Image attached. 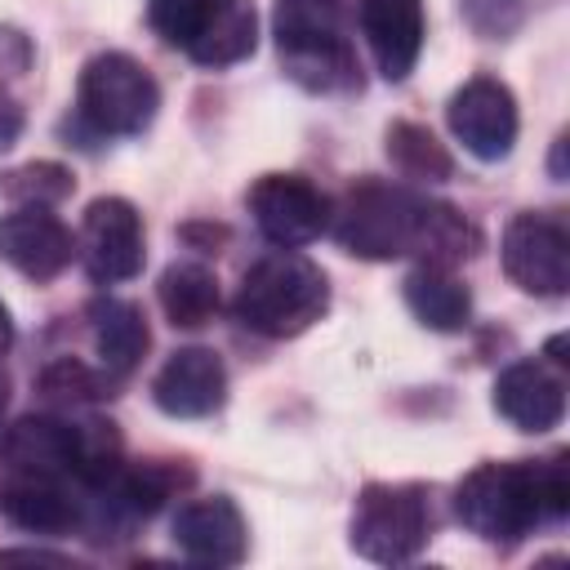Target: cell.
Segmentation results:
<instances>
[{
    "label": "cell",
    "mask_w": 570,
    "mask_h": 570,
    "mask_svg": "<svg viewBox=\"0 0 570 570\" xmlns=\"http://www.w3.org/2000/svg\"><path fill=\"white\" fill-rule=\"evenodd\" d=\"M459 521L485 543H517L543 521L570 512V468L566 454L543 463H481L454 490Z\"/></svg>",
    "instance_id": "1"
},
{
    "label": "cell",
    "mask_w": 570,
    "mask_h": 570,
    "mask_svg": "<svg viewBox=\"0 0 570 570\" xmlns=\"http://www.w3.org/2000/svg\"><path fill=\"white\" fill-rule=\"evenodd\" d=\"M330 307V281L325 272L303 254H267L258 258L240 289H236V316L263 338H294L307 325H316Z\"/></svg>",
    "instance_id": "2"
},
{
    "label": "cell",
    "mask_w": 570,
    "mask_h": 570,
    "mask_svg": "<svg viewBox=\"0 0 570 570\" xmlns=\"http://www.w3.org/2000/svg\"><path fill=\"white\" fill-rule=\"evenodd\" d=\"M276 49L285 71L316 94L361 85L356 58L330 13V0H281L276 9Z\"/></svg>",
    "instance_id": "3"
},
{
    "label": "cell",
    "mask_w": 570,
    "mask_h": 570,
    "mask_svg": "<svg viewBox=\"0 0 570 570\" xmlns=\"http://www.w3.org/2000/svg\"><path fill=\"white\" fill-rule=\"evenodd\" d=\"M334 218V236L347 254L356 258H401L414 254L419 240V218H423V196H414L401 183L365 178L356 183Z\"/></svg>",
    "instance_id": "4"
},
{
    "label": "cell",
    "mask_w": 570,
    "mask_h": 570,
    "mask_svg": "<svg viewBox=\"0 0 570 570\" xmlns=\"http://www.w3.org/2000/svg\"><path fill=\"white\" fill-rule=\"evenodd\" d=\"M160 89L151 71L129 53H98L80 67L76 80V111L94 134L129 138L156 120Z\"/></svg>",
    "instance_id": "5"
},
{
    "label": "cell",
    "mask_w": 570,
    "mask_h": 570,
    "mask_svg": "<svg viewBox=\"0 0 570 570\" xmlns=\"http://www.w3.org/2000/svg\"><path fill=\"white\" fill-rule=\"evenodd\" d=\"M432 534V508L419 485H365L352 512V548L379 566L410 561Z\"/></svg>",
    "instance_id": "6"
},
{
    "label": "cell",
    "mask_w": 570,
    "mask_h": 570,
    "mask_svg": "<svg viewBox=\"0 0 570 570\" xmlns=\"http://www.w3.org/2000/svg\"><path fill=\"white\" fill-rule=\"evenodd\" d=\"M503 272L517 289L561 298L570 289V236L552 214H517L503 227Z\"/></svg>",
    "instance_id": "7"
},
{
    "label": "cell",
    "mask_w": 570,
    "mask_h": 570,
    "mask_svg": "<svg viewBox=\"0 0 570 570\" xmlns=\"http://www.w3.org/2000/svg\"><path fill=\"white\" fill-rule=\"evenodd\" d=\"M245 205H249L258 232L281 249L312 245L330 227V214H334L330 196L298 174H263L245 191Z\"/></svg>",
    "instance_id": "8"
},
{
    "label": "cell",
    "mask_w": 570,
    "mask_h": 570,
    "mask_svg": "<svg viewBox=\"0 0 570 570\" xmlns=\"http://www.w3.org/2000/svg\"><path fill=\"white\" fill-rule=\"evenodd\" d=\"M76 254L85 272L102 285L134 281L142 272V218L125 196H98L85 209Z\"/></svg>",
    "instance_id": "9"
},
{
    "label": "cell",
    "mask_w": 570,
    "mask_h": 570,
    "mask_svg": "<svg viewBox=\"0 0 570 570\" xmlns=\"http://www.w3.org/2000/svg\"><path fill=\"white\" fill-rule=\"evenodd\" d=\"M445 120L476 160H503L517 142V98L494 76H472L450 98Z\"/></svg>",
    "instance_id": "10"
},
{
    "label": "cell",
    "mask_w": 570,
    "mask_h": 570,
    "mask_svg": "<svg viewBox=\"0 0 570 570\" xmlns=\"http://www.w3.org/2000/svg\"><path fill=\"white\" fill-rule=\"evenodd\" d=\"M174 548L196 566H240L249 552V530L227 494L191 499L174 512Z\"/></svg>",
    "instance_id": "11"
},
{
    "label": "cell",
    "mask_w": 570,
    "mask_h": 570,
    "mask_svg": "<svg viewBox=\"0 0 570 570\" xmlns=\"http://www.w3.org/2000/svg\"><path fill=\"white\" fill-rule=\"evenodd\" d=\"M76 254L71 232L49 214V205H18L0 218V258L31 281H53Z\"/></svg>",
    "instance_id": "12"
},
{
    "label": "cell",
    "mask_w": 570,
    "mask_h": 570,
    "mask_svg": "<svg viewBox=\"0 0 570 570\" xmlns=\"http://www.w3.org/2000/svg\"><path fill=\"white\" fill-rule=\"evenodd\" d=\"M227 396V370L209 347H178L151 379V401L169 419H205Z\"/></svg>",
    "instance_id": "13"
},
{
    "label": "cell",
    "mask_w": 570,
    "mask_h": 570,
    "mask_svg": "<svg viewBox=\"0 0 570 570\" xmlns=\"http://www.w3.org/2000/svg\"><path fill=\"white\" fill-rule=\"evenodd\" d=\"M0 459H4L9 472H45V476L76 481L80 423H67V419H53V414H27L4 432Z\"/></svg>",
    "instance_id": "14"
},
{
    "label": "cell",
    "mask_w": 570,
    "mask_h": 570,
    "mask_svg": "<svg viewBox=\"0 0 570 570\" xmlns=\"http://www.w3.org/2000/svg\"><path fill=\"white\" fill-rule=\"evenodd\" d=\"M494 410L521 432H548L566 414V379L543 361H517L494 379Z\"/></svg>",
    "instance_id": "15"
},
{
    "label": "cell",
    "mask_w": 570,
    "mask_h": 570,
    "mask_svg": "<svg viewBox=\"0 0 570 570\" xmlns=\"http://www.w3.org/2000/svg\"><path fill=\"white\" fill-rule=\"evenodd\" d=\"M365 45L387 80H405L423 53V0H361Z\"/></svg>",
    "instance_id": "16"
},
{
    "label": "cell",
    "mask_w": 570,
    "mask_h": 570,
    "mask_svg": "<svg viewBox=\"0 0 570 570\" xmlns=\"http://www.w3.org/2000/svg\"><path fill=\"white\" fill-rule=\"evenodd\" d=\"M0 517L18 530L36 534H62L80 521V499L71 494L67 476L45 472H9L0 485Z\"/></svg>",
    "instance_id": "17"
},
{
    "label": "cell",
    "mask_w": 570,
    "mask_h": 570,
    "mask_svg": "<svg viewBox=\"0 0 570 570\" xmlns=\"http://www.w3.org/2000/svg\"><path fill=\"white\" fill-rule=\"evenodd\" d=\"M254 45H258L254 0H200V18L183 53L200 67H232L249 58Z\"/></svg>",
    "instance_id": "18"
},
{
    "label": "cell",
    "mask_w": 570,
    "mask_h": 570,
    "mask_svg": "<svg viewBox=\"0 0 570 570\" xmlns=\"http://www.w3.org/2000/svg\"><path fill=\"white\" fill-rule=\"evenodd\" d=\"M405 307L428 325V330H463L472 316V294L450 267H414L405 276Z\"/></svg>",
    "instance_id": "19"
},
{
    "label": "cell",
    "mask_w": 570,
    "mask_h": 570,
    "mask_svg": "<svg viewBox=\"0 0 570 570\" xmlns=\"http://www.w3.org/2000/svg\"><path fill=\"white\" fill-rule=\"evenodd\" d=\"M89 325H94V347H98L107 374H129L151 343L142 312L125 298H98L89 307Z\"/></svg>",
    "instance_id": "20"
},
{
    "label": "cell",
    "mask_w": 570,
    "mask_h": 570,
    "mask_svg": "<svg viewBox=\"0 0 570 570\" xmlns=\"http://www.w3.org/2000/svg\"><path fill=\"white\" fill-rule=\"evenodd\" d=\"M160 307L169 325L178 330H200L218 312V281L205 263H174L160 276Z\"/></svg>",
    "instance_id": "21"
},
{
    "label": "cell",
    "mask_w": 570,
    "mask_h": 570,
    "mask_svg": "<svg viewBox=\"0 0 570 570\" xmlns=\"http://www.w3.org/2000/svg\"><path fill=\"white\" fill-rule=\"evenodd\" d=\"M476 227L454 209V205H441V200H423V218H419V240H414V254L428 263V267H454L463 258L476 254Z\"/></svg>",
    "instance_id": "22"
},
{
    "label": "cell",
    "mask_w": 570,
    "mask_h": 570,
    "mask_svg": "<svg viewBox=\"0 0 570 570\" xmlns=\"http://www.w3.org/2000/svg\"><path fill=\"white\" fill-rule=\"evenodd\" d=\"M387 156H392V165H396L405 178H428V183H436V178H450V169H454V160H450V151L436 142V134L423 129V125H414V120H396V125L387 129Z\"/></svg>",
    "instance_id": "23"
},
{
    "label": "cell",
    "mask_w": 570,
    "mask_h": 570,
    "mask_svg": "<svg viewBox=\"0 0 570 570\" xmlns=\"http://www.w3.org/2000/svg\"><path fill=\"white\" fill-rule=\"evenodd\" d=\"M40 392H45V396H53V401H71V405L111 396V392H107V383H102V374H94L89 365H80V361H71V356L53 361V365L40 374Z\"/></svg>",
    "instance_id": "24"
},
{
    "label": "cell",
    "mask_w": 570,
    "mask_h": 570,
    "mask_svg": "<svg viewBox=\"0 0 570 570\" xmlns=\"http://www.w3.org/2000/svg\"><path fill=\"white\" fill-rule=\"evenodd\" d=\"M4 191H9L13 200H22V205H53V200H62V196L71 191V174H67L62 165L40 160V165H27V169L9 174Z\"/></svg>",
    "instance_id": "25"
},
{
    "label": "cell",
    "mask_w": 570,
    "mask_h": 570,
    "mask_svg": "<svg viewBox=\"0 0 570 570\" xmlns=\"http://www.w3.org/2000/svg\"><path fill=\"white\" fill-rule=\"evenodd\" d=\"M196 18H200V0H147V22H151V31H156L165 45H174V49H187Z\"/></svg>",
    "instance_id": "26"
},
{
    "label": "cell",
    "mask_w": 570,
    "mask_h": 570,
    "mask_svg": "<svg viewBox=\"0 0 570 570\" xmlns=\"http://www.w3.org/2000/svg\"><path fill=\"white\" fill-rule=\"evenodd\" d=\"M463 13L481 36L499 40L521 22V0H463Z\"/></svg>",
    "instance_id": "27"
},
{
    "label": "cell",
    "mask_w": 570,
    "mask_h": 570,
    "mask_svg": "<svg viewBox=\"0 0 570 570\" xmlns=\"http://www.w3.org/2000/svg\"><path fill=\"white\" fill-rule=\"evenodd\" d=\"M31 67V40L13 27H0V89L13 85Z\"/></svg>",
    "instance_id": "28"
},
{
    "label": "cell",
    "mask_w": 570,
    "mask_h": 570,
    "mask_svg": "<svg viewBox=\"0 0 570 570\" xmlns=\"http://www.w3.org/2000/svg\"><path fill=\"white\" fill-rule=\"evenodd\" d=\"M18 134H22V107L9 102V98H0V151H9Z\"/></svg>",
    "instance_id": "29"
},
{
    "label": "cell",
    "mask_w": 570,
    "mask_h": 570,
    "mask_svg": "<svg viewBox=\"0 0 570 570\" xmlns=\"http://www.w3.org/2000/svg\"><path fill=\"white\" fill-rule=\"evenodd\" d=\"M9 561H36V566H67V557L58 552H40V548H13V552H0V566Z\"/></svg>",
    "instance_id": "30"
},
{
    "label": "cell",
    "mask_w": 570,
    "mask_h": 570,
    "mask_svg": "<svg viewBox=\"0 0 570 570\" xmlns=\"http://www.w3.org/2000/svg\"><path fill=\"white\" fill-rule=\"evenodd\" d=\"M9 338H13V325H9V312L0 303V347H9Z\"/></svg>",
    "instance_id": "31"
},
{
    "label": "cell",
    "mask_w": 570,
    "mask_h": 570,
    "mask_svg": "<svg viewBox=\"0 0 570 570\" xmlns=\"http://www.w3.org/2000/svg\"><path fill=\"white\" fill-rule=\"evenodd\" d=\"M4 405H9V379L0 374V414H4Z\"/></svg>",
    "instance_id": "32"
}]
</instances>
